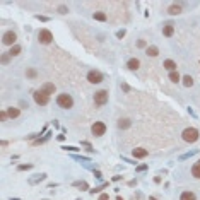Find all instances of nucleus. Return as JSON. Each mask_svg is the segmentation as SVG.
Wrapping results in <instances>:
<instances>
[{
    "label": "nucleus",
    "mask_w": 200,
    "mask_h": 200,
    "mask_svg": "<svg viewBox=\"0 0 200 200\" xmlns=\"http://www.w3.org/2000/svg\"><path fill=\"white\" fill-rule=\"evenodd\" d=\"M57 105L60 106V108L69 110V108H72V106H74V99H72V96H70V94H58Z\"/></svg>",
    "instance_id": "f257e3e1"
},
{
    "label": "nucleus",
    "mask_w": 200,
    "mask_h": 200,
    "mask_svg": "<svg viewBox=\"0 0 200 200\" xmlns=\"http://www.w3.org/2000/svg\"><path fill=\"white\" fill-rule=\"evenodd\" d=\"M181 135H183V140H185V142H190V144H192V142H195V140L198 139V130H197V128H193V127H190V128H185Z\"/></svg>",
    "instance_id": "f03ea898"
},
{
    "label": "nucleus",
    "mask_w": 200,
    "mask_h": 200,
    "mask_svg": "<svg viewBox=\"0 0 200 200\" xmlns=\"http://www.w3.org/2000/svg\"><path fill=\"white\" fill-rule=\"evenodd\" d=\"M33 98H34V101H36V105H39V106H45V105H48V101H50V96L45 92L43 89H39V91H36L34 94H33Z\"/></svg>",
    "instance_id": "7ed1b4c3"
},
{
    "label": "nucleus",
    "mask_w": 200,
    "mask_h": 200,
    "mask_svg": "<svg viewBox=\"0 0 200 200\" xmlns=\"http://www.w3.org/2000/svg\"><path fill=\"white\" fill-rule=\"evenodd\" d=\"M94 103L96 106H105L108 103V91H98L94 94Z\"/></svg>",
    "instance_id": "20e7f679"
},
{
    "label": "nucleus",
    "mask_w": 200,
    "mask_h": 200,
    "mask_svg": "<svg viewBox=\"0 0 200 200\" xmlns=\"http://www.w3.org/2000/svg\"><path fill=\"white\" fill-rule=\"evenodd\" d=\"M91 132H92V135H96V137H101V135H105L106 125L103 121H94V125L91 127Z\"/></svg>",
    "instance_id": "39448f33"
},
{
    "label": "nucleus",
    "mask_w": 200,
    "mask_h": 200,
    "mask_svg": "<svg viewBox=\"0 0 200 200\" xmlns=\"http://www.w3.org/2000/svg\"><path fill=\"white\" fill-rule=\"evenodd\" d=\"M16 41H17V34L14 31L4 33V36H2V43H4V45H11V46H14Z\"/></svg>",
    "instance_id": "423d86ee"
},
{
    "label": "nucleus",
    "mask_w": 200,
    "mask_h": 200,
    "mask_svg": "<svg viewBox=\"0 0 200 200\" xmlns=\"http://www.w3.org/2000/svg\"><path fill=\"white\" fill-rule=\"evenodd\" d=\"M38 39H39V43H43V45H48V43L53 41V34L48 29H41V31L38 33Z\"/></svg>",
    "instance_id": "0eeeda50"
},
{
    "label": "nucleus",
    "mask_w": 200,
    "mask_h": 200,
    "mask_svg": "<svg viewBox=\"0 0 200 200\" xmlns=\"http://www.w3.org/2000/svg\"><path fill=\"white\" fill-rule=\"evenodd\" d=\"M87 80H89L91 84H99V82H103V74H101L99 70H91L89 74H87Z\"/></svg>",
    "instance_id": "6e6552de"
},
{
    "label": "nucleus",
    "mask_w": 200,
    "mask_h": 200,
    "mask_svg": "<svg viewBox=\"0 0 200 200\" xmlns=\"http://www.w3.org/2000/svg\"><path fill=\"white\" fill-rule=\"evenodd\" d=\"M127 67L130 70H137L140 67V62H139V58H130L128 62H127Z\"/></svg>",
    "instance_id": "1a4fd4ad"
},
{
    "label": "nucleus",
    "mask_w": 200,
    "mask_h": 200,
    "mask_svg": "<svg viewBox=\"0 0 200 200\" xmlns=\"http://www.w3.org/2000/svg\"><path fill=\"white\" fill-rule=\"evenodd\" d=\"M173 33H174V27H173V24H171V22H168V24H166V26L163 27V34L164 36H173Z\"/></svg>",
    "instance_id": "9d476101"
},
{
    "label": "nucleus",
    "mask_w": 200,
    "mask_h": 200,
    "mask_svg": "<svg viewBox=\"0 0 200 200\" xmlns=\"http://www.w3.org/2000/svg\"><path fill=\"white\" fill-rule=\"evenodd\" d=\"M147 156V151L142 147H139V149H133V158H137V159H142Z\"/></svg>",
    "instance_id": "9b49d317"
},
{
    "label": "nucleus",
    "mask_w": 200,
    "mask_h": 200,
    "mask_svg": "<svg viewBox=\"0 0 200 200\" xmlns=\"http://www.w3.org/2000/svg\"><path fill=\"white\" fill-rule=\"evenodd\" d=\"M41 89L45 91L48 96H50V94H53V92H55V84H52V82H46V84H43Z\"/></svg>",
    "instance_id": "f8f14e48"
},
{
    "label": "nucleus",
    "mask_w": 200,
    "mask_h": 200,
    "mask_svg": "<svg viewBox=\"0 0 200 200\" xmlns=\"http://www.w3.org/2000/svg\"><path fill=\"white\" fill-rule=\"evenodd\" d=\"M164 69L169 70V72H176V63H174L173 60H166V62H164Z\"/></svg>",
    "instance_id": "ddd939ff"
},
{
    "label": "nucleus",
    "mask_w": 200,
    "mask_h": 200,
    "mask_svg": "<svg viewBox=\"0 0 200 200\" xmlns=\"http://www.w3.org/2000/svg\"><path fill=\"white\" fill-rule=\"evenodd\" d=\"M168 12L171 14V16H178L180 12H181V7H180L178 4H173V5L169 7V11H168Z\"/></svg>",
    "instance_id": "4468645a"
},
{
    "label": "nucleus",
    "mask_w": 200,
    "mask_h": 200,
    "mask_svg": "<svg viewBox=\"0 0 200 200\" xmlns=\"http://www.w3.org/2000/svg\"><path fill=\"white\" fill-rule=\"evenodd\" d=\"M192 174H193L195 178H200V161L193 164V168H192Z\"/></svg>",
    "instance_id": "2eb2a0df"
},
{
    "label": "nucleus",
    "mask_w": 200,
    "mask_h": 200,
    "mask_svg": "<svg viewBox=\"0 0 200 200\" xmlns=\"http://www.w3.org/2000/svg\"><path fill=\"white\" fill-rule=\"evenodd\" d=\"M180 200H195V193L193 192H183Z\"/></svg>",
    "instance_id": "dca6fc26"
},
{
    "label": "nucleus",
    "mask_w": 200,
    "mask_h": 200,
    "mask_svg": "<svg viewBox=\"0 0 200 200\" xmlns=\"http://www.w3.org/2000/svg\"><path fill=\"white\" fill-rule=\"evenodd\" d=\"M19 113H21V111L17 110V108H9V110H7V116H9V118H17Z\"/></svg>",
    "instance_id": "f3484780"
},
{
    "label": "nucleus",
    "mask_w": 200,
    "mask_h": 200,
    "mask_svg": "<svg viewBox=\"0 0 200 200\" xmlns=\"http://www.w3.org/2000/svg\"><path fill=\"white\" fill-rule=\"evenodd\" d=\"M145 53H147L149 57H158L159 50H158V46H147V50H145Z\"/></svg>",
    "instance_id": "a211bd4d"
},
{
    "label": "nucleus",
    "mask_w": 200,
    "mask_h": 200,
    "mask_svg": "<svg viewBox=\"0 0 200 200\" xmlns=\"http://www.w3.org/2000/svg\"><path fill=\"white\" fill-rule=\"evenodd\" d=\"M19 53H21V46H19V45H14V46H11V52H9V55H11V57H17Z\"/></svg>",
    "instance_id": "6ab92c4d"
},
{
    "label": "nucleus",
    "mask_w": 200,
    "mask_h": 200,
    "mask_svg": "<svg viewBox=\"0 0 200 200\" xmlns=\"http://www.w3.org/2000/svg\"><path fill=\"white\" fill-rule=\"evenodd\" d=\"M128 127H130V120L123 118V120L118 121V128H128Z\"/></svg>",
    "instance_id": "aec40b11"
},
{
    "label": "nucleus",
    "mask_w": 200,
    "mask_h": 200,
    "mask_svg": "<svg viewBox=\"0 0 200 200\" xmlns=\"http://www.w3.org/2000/svg\"><path fill=\"white\" fill-rule=\"evenodd\" d=\"M46 178V174H38L36 178H33V180H29V183L31 185H34V183H39V181H43V180Z\"/></svg>",
    "instance_id": "412c9836"
},
{
    "label": "nucleus",
    "mask_w": 200,
    "mask_h": 200,
    "mask_svg": "<svg viewBox=\"0 0 200 200\" xmlns=\"http://www.w3.org/2000/svg\"><path fill=\"white\" fill-rule=\"evenodd\" d=\"M183 84L186 86V87H192V86H193V79H192L190 75H185L183 77Z\"/></svg>",
    "instance_id": "4be33fe9"
},
{
    "label": "nucleus",
    "mask_w": 200,
    "mask_h": 200,
    "mask_svg": "<svg viewBox=\"0 0 200 200\" xmlns=\"http://www.w3.org/2000/svg\"><path fill=\"white\" fill-rule=\"evenodd\" d=\"M169 80L171 82H180V74L178 72H169Z\"/></svg>",
    "instance_id": "5701e85b"
},
{
    "label": "nucleus",
    "mask_w": 200,
    "mask_h": 200,
    "mask_svg": "<svg viewBox=\"0 0 200 200\" xmlns=\"http://www.w3.org/2000/svg\"><path fill=\"white\" fill-rule=\"evenodd\" d=\"M94 19L96 21H106V14L105 12H94Z\"/></svg>",
    "instance_id": "b1692460"
},
{
    "label": "nucleus",
    "mask_w": 200,
    "mask_h": 200,
    "mask_svg": "<svg viewBox=\"0 0 200 200\" xmlns=\"http://www.w3.org/2000/svg\"><path fill=\"white\" fill-rule=\"evenodd\" d=\"M74 186H79V188H82V190H87V188H89L86 181H74Z\"/></svg>",
    "instance_id": "393cba45"
},
{
    "label": "nucleus",
    "mask_w": 200,
    "mask_h": 200,
    "mask_svg": "<svg viewBox=\"0 0 200 200\" xmlns=\"http://www.w3.org/2000/svg\"><path fill=\"white\" fill-rule=\"evenodd\" d=\"M105 186H108V183H105V185H101V186H96V188L89 190V193H92V195H94V193H99V192H101L103 188H105Z\"/></svg>",
    "instance_id": "a878e982"
},
{
    "label": "nucleus",
    "mask_w": 200,
    "mask_h": 200,
    "mask_svg": "<svg viewBox=\"0 0 200 200\" xmlns=\"http://www.w3.org/2000/svg\"><path fill=\"white\" fill-rule=\"evenodd\" d=\"M26 75L29 77V79H34L38 74H36V70H34V69H27V70H26Z\"/></svg>",
    "instance_id": "bb28decb"
},
{
    "label": "nucleus",
    "mask_w": 200,
    "mask_h": 200,
    "mask_svg": "<svg viewBox=\"0 0 200 200\" xmlns=\"http://www.w3.org/2000/svg\"><path fill=\"white\" fill-rule=\"evenodd\" d=\"M65 151H70V152H77V151H80V149H77V147H74V145H65Z\"/></svg>",
    "instance_id": "cd10ccee"
},
{
    "label": "nucleus",
    "mask_w": 200,
    "mask_h": 200,
    "mask_svg": "<svg viewBox=\"0 0 200 200\" xmlns=\"http://www.w3.org/2000/svg\"><path fill=\"white\" fill-rule=\"evenodd\" d=\"M58 12H60V14H67V12H69V9H67L65 5H60V7H58Z\"/></svg>",
    "instance_id": "c85d7f7f"
},
{
    "label": "nucleus",
    "mask_w": 200,
    "mask_h": 200,
    "mask_svg": "<svg viewBox=\"0 0 200 200\" xmlns=\"http://www.w3.org/2000/svg\"><path fill=\"white\" fill-rule=\"evenodd\" d=\"M33 166L31 164H21V166H19V171H24V169H31Z\"/></svg>",
    "instance_id": "c756f323"
},
{
    "label": "nucleus",
    "mask_w": 200,
    "mask_h": 200,
    "mask_svg": "<svg viewBox=\"0 0 200 200\" xmlns=\"http://www.w3.org/2000/svg\"><path fill=\"white\" fill-rule=\"evenodd\" d=\"M36 19H38V21H43V22L50 21V17H46V16H36Z\"/></svg>",
    "instance_id": "7c9ffc66"
},
{
    "label": "nucleus",
    "mask_w": 200,
    "mask_h": 200,
    "mask_svg": "<svg viewBox=\"0 0 200 200\" xmlns=\"http://www.w3.org/2000/svg\"><path fill=\"white\" fill-rule=\"evenodd\" d=\"M125 36V29H120V31H116V38H123Z\"/></svg>",
    "instance_id": "2f4dec72"
},
{
    "label": "nucleus",
    "mask_w": 200,
    "mask_h": 200,
    "mask_svg": "<svg viewBox=\"0 0 200 200\" xmlns=\"http://www.w3.org/2000/svg\"><path fill=\"white\" fill-rule=\"evenodd\" d=\"M195 152H197V151H192V152H188V154H183V156H181V159H186V158H190V156H193Z\"/></svg>",
    "instance_id": "473e14b6"
},
{
    "label": "nucleus",
    "mask_w": 200,
    "mask_h": 200,
    "mask_svg": "<svg viewBox=\"0 0 200 200\" xmlns=\"http://www.w3.org/2000/svg\"><path fill=\"white\" fill-rule=\"evenodd\" d=\"M9 57H11V55H2V63H7V62H9Z\"/></svg>",
    "instance_id": "72a5a7b5"
},
{
    "label": "nucleus",
    "mask_w": 200,
    "mask_h": 200,
    "mask_svg": "<svg viewBox=\"0 0 200 200\" xmlns=\"http://www.w3.org/2000/svg\"><path fill=\"white\" fill-rule=\"evenodd\" d=\"M137 46H139V48H144V46H145V41H144V39H139Z\"/></svg>",
    "instance_id": "f704fd0d"
},
{
    "label": "nucleus",
    "mask_w": 200,
    "mask_h": 200,
    "mask_svg": "<svg viewBox=\"0 0 200 200\" xmlns=\"http://www.w3.org/2000/svg\"><path fill=\"white\" fill-rule=\"evenodd\" d=\"M145 169H147V166H145V164H140L137 168V171H145Z\"/></svg>",
    "instance_id": "c9c22d12"
},
{
    "label": "nucleus",
    "mask_w": 200,
    "mask_h": 200,
    "mask_svg": "<svg viewBox=\"0 0 200 200\" xmlns=\"http://www.w3.org/2000/svg\"><path fill=\"white\" fill-rule=\"evenodd\" d=\"M5 118H7V113H4V111H2V113H0V120L5 121Z\"/></svg>",
    "instance_id": "e433bc0d"
},
{
    "label": "nucleus",
    "mask_w": 200,
    "mask_h": 200,
    "mask_svg": "<svg viewBox=\"0 0 200 200\" xmlns=\"http://www.w3.org/2000/svg\"><path fill=\"white\" fill-rule=\"evenodd\" d=\"M99 200H108V193H103V195L99 197Z\"/></svg>",
    "instance_id": "4c0bfd02"
},
{
    "label": "nucleus",
    "mask_w": 200,
    "mask_h": 200,
    "mask_svg": "<svg viewBox=\"0 0 200 200\" xmlns=\"http://www.w3.org/2000/svg\"><path fill=\"white\" fill-rule=\"evenodd\" d=\"M116 200H123V198H121V197H118V198H116Z\"/></svg>",
    "instance_id": "58836bf2"
}]
</instances>
